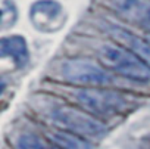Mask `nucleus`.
Returning a JSON list of instances; mask_svg holds the SVG:
<instances>
[{
  "label": "nucleus",
  "mask_w": 150,
  "mask_h": 149,
  "mask_svg": "<svg viewBox=\"0 0 150 149\" xmlns=\"http://www.w3.org/2000/svg\"><path fill=\"white\" fill-rule=\"evenodd\" d=\"M0 52H2L3 58L12 59V62L16 63L18 66H24L28 61L27 43L22 37H18V36L3 38L2 46H0Z\"/></svg>",
  "instance_id": "6e6552de"
},
{
  "label": "nucleus",
  "mask_w": 150,
  "mask_h": 149,
  "mask_svg": "<svg viewBox=\"0 0 150 149\" xmlns=\"http://www.w3.org/2000/svg\"><path fill=\"white\" fill-rule=\"evenodd\" d=\"M75 99L84 109L99 117H112L129 111L134 103V99L128 95L100 87L81 89L75 93Z\"/></svg>",
  "instance_id": "f257e3e1"
},
{
  "label": "nucleus",
  "mask_w": 150,
  "mask_h": 149,
  "mask_svg": "<svg viewBox=\"0 0 150 149\" xmlns=\"http://www.w3.org/2000/svg\"><path fill=\"white\" fill-rule=\"evenodd\" d=\"M112 34L122 43L125 44L129 50H132L134 55H137L144 63H149L150 65V43L140 38L138 36L127 31V30H122V28H116V27H112Z\"/></svg>",
  "instance_id": "0eeeda50"
},
{
  "label": "nucleus",
  "mask_w": 150,
  "mask_h": 149,
  "mask_svg": "<svg viewBox=\"0 0 150 149\" xmlns=\"http://www.w3.org/2000/svg\"><path fill=\"white\" fill-rule=\"evenodd\" d=\"M50 118L56 125L78 136H102L105 133V125L99 120L84 111L75 109L68 105L53 108Z\"/></svg>",
  "instance_id": "7ed1b4c3"
},
{
  "label": "nucleus",
  "mask_w": 150,
  "mask_h": 149,
  "mask_svg": "<svg viewBox=\"0 0 150 149\" xmlns=\"http://www.w3.org/2000/svg\"><path fill=\"white\" fill-rule=\"evenodd\" d=\"M50 137L60 149H90V145L83 137L69 131H56L52 133Z\"/></svg>",
  "instance_id": "1a4fd4ad"
},
{
  "label": "nucleus",
  "mask_w": 150,
  "mask_h": 149,
  "mask_svg": "<svg viewBox=\"0 0 150 149\" xmlns=\"http://www.w3.org/2000/svg\"><path fill=\"white\" fill-rule=\"evenodd\" d=\"M110 6L125 19L141 25L150 5L144 0H109Z\"/></svg>",
  "instance_id": "423d86ee"
},
{
  "label": "nucleus",
  "mask_w": 150,
  "mask_h": 149,
  "mask_svg": "<svg viewBox=\"0 0 150 149\" xmlns=\"http://www.w3.org/2000/svg\"><path fill=\"white\" fill-rule=\"evenodd\" d=\"M47 149H60V148H57V146H53V148H47Z\"/></svg>",
  "instance_id": "f8f14e48"
},
{
  "label": "nucleus",
  "mask_w": 150,
  "mask_h": 149,
  "mask_svg": "<svg viewBox=\"0 0 150 149\" xmlns=\"http://www.w3.org/2000/svg\"><path fill=\"white\" fill-rule=\"evenodd\" d=\"M62 77L72 83L80 86H108L112 83V77L97 63L86 58H72L62 65Z\"/></svg>",
  "instance_id": "20e7f679"
},
{
  "label": "nucleus",
  "mask_w": 150,
  "mask_h": 149,
  "mask_svg": "<svg viewBox=\"0 0 150 149\" xmlns=\"http://www.w3.org/2000/svg\"><path fill=\"white\" fill-rule=\"evenodd\" d=\"M62 6L53 0H40L31 6V21L43 31H53L62 25Z\"/></svg>",
  "instance_id": "39448f33"
},
{
  "label": "nucleus",
  "mask_w": 150,
  "mask_h": 149,
  "mask_svg": "<svg viewBox=\"0 0 150 149\" xmlns=\"http://www.w3.org/2000/svg\"><path fill=\"white\" fill-rule=\"evenodd\" d=\"M141 25L146 27L147 30H150V8H149V11H147V14H146V16H144L143 22H141Z\"/></svg>",
  "instance_id": "9b49d317"
},
{
  "label": "nucleus",
  "mask_w": 150,
  "mask_h": 149,
  "mask_svg": "<svg viewBox=\"0 0 150 149\" xmlns=\"http://www.w3.org/2000/svg\"><path fill=\"white\" fill-rule=\"evenodd\" d=\"M18 149H47L44 142L34 134H24L18 140Z\"/></svg>",
  "instance_id": "9d476101"
},
{
  "label": "nucleus",
  "mask_w": 150,
  "mask_h": 149,
  "mask_svg": "<svg viewBox=\"0 0 150 149\" xmlns=\"http://www.w3.org/2000/svg\"><path fill=\"white\" fill-rule=\"evenodd\" d=\"M99 56L102 63L106 68L121 74V76L129 80L138 83H144L150 80L149 66L137 55L118 44H112V43L103 44L99 50Z\"/></svg>",
  "instance_id": "f03ea898"
}]
</instances>
